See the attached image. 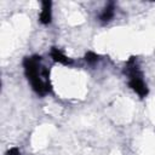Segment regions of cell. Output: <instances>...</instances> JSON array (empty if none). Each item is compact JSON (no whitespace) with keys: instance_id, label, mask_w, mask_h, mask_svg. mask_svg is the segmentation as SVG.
Returning a JSON list of instances; mask_svg holds the SVG:
<instances>
[{"instance_id":"6da1fadb","label":"cell","mask_w":155,"mask_h":155,"mask_svg":"<svg viewBox=\"0 0 155 155\" xmlns=\"http://www.w3.org/2000/svg\"><path fill=\"white\" fill-rule=\"evenodd\" d=\"M39 62H40V57H36V56L25 58L24 69L33 90L36 93L44 96L45 93L48 92V87L45 82V79H47L48 75H47V70L39 65Z\"/></svg>"},{"instance_id":"52a82bcc","label":"cell","mask_w":155,"mask_h":155,"mask_svg":"<svg viewBox=\"0 0 155 155\" xmlns=\"http://www.w3.org/2000/svg\"><path fill=\"white\" fill-rule=\"evenodd\" d=\"M6 155H21V153H19V150H18L17 148H12V149H10V150L7 151Z\"/></svg>"},{"instance_id":"5b68a950","label":"cell","mask_w":155,"mask_h":155,"mask_svg":"<svg viewBox=\"0 0 155 155\" xmlns=\"http://www.w3.org/2000/svg\"><path fill=\"white\" fill-rule=\"evenodd\" d=\"M113 15H114V7H113V4H110V5L103 11V13L101 15V19H102L103 22H108V21H110V18L113 17Z\"/></svg>"},{"instance_id":"3957f363","label":"cell","mask_w":155,"mask_h":155,"mask_svg":"<svg viewBox=\"0 0 155 155\" xmlns=\"http://www.w3.org/2000/svg\"><path fill=\"white\" fill-rule=\"evenodd\" d=\"M51 2H44V8L40 13V22L44 24H47L51 22V10H50Z\"/></svg>"},{"instance_id":"277c9868","label":"cell","mask_w":155,"mask_h":155,"mask_svg":"<svg viewBox=\"0 0 155 155\" xmlns=\"http://www.w3.org/2000/svg\"><path fill=\"white\" fill-rule=\"evenodd\" d=\"M51 54H52L53 59H54V61H57V62H59V63H63V64H70V63L73 62L71 59H69L68 57H65L62 52H59L57 48H53Z\"/></svg>"},{"instance_id":"7a4b0ae2","label":"cell","mask_w":155,"mask_h":155,"mask_svg":"<svg viewBox=\"0 0 155 155\" xmlns=\"http://www.w3.org/2000/svg\"><path fill=\"white\" fill-rule=\"evenodd\" d=\"M127 74L130 76V86L140 96V97H145L148 93V88L147 85L144 84L143 79H142V74L138 70V67L134 63V59H131L127 64Z\"/></svg>"},{"instance_id":"8992f818","label":"cell","mask_w":155,"mask_h":155,"mask_svg":"<svg viewBox=\"0 0 155 155\" xmlns=\"http://www.w3.org/2000/svg\"><path fill=\"white\" fill-rule=\"evenodd\" d=\"M97 59H98V57H97L94 53H92V52H88V53L86 54V61L90 62V63H93V62H96Z\"/></svg>"}]
</instances>
